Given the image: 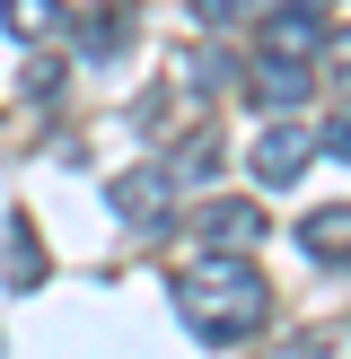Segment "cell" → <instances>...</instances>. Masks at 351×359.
Wrapping results in <instances>:
<instances>
[{
	"label": "cell",
	"mask_w": 351,
	"mask_h": 359,
	"mask_svg": "<svg viewBox=\"0 0 351 359\" xmlns=\"http://www.w3.org/2000/svg\"><path fill=\"white\" fill-rule=\"evenodd\" d=\"M176 316L193 325V342L228 351V342H246V333H263L272 280H263L246 255H211V263H193V272L176 280Z\"/></svg>",
	"instance_id": "1"
},
{
	"label": "cell",
	"mask_w": 351,
	"mask_h": 359,
	"mask_svg": "<svg viewBox=\"0 0 351 359\" xmlns=\"http://www.w3.org/2000/svg\"><path fill=\"white\" fill-rule=\"evenodd\" d=\"M255 44L281 53V62H316V44H325V9H316V0H281V9L255 27Z\"/></svg>",
	"instance_id": "2"
},
{
	"label": "cell",
	"mask_w": 351,
	"mask_h": 359,
	"mask_svg": "<svg viewBox=\"0 0 351 359\" xmlns=\"http://www.w3.org/2000/svg\"><path fill=\"white\" fill-rule=\"evenodd\" d=\"M193 237H202L211 255H255L263 245V210L255 202H202L193 210Z\"/></svg>",
	"instance_id": "3"
},
{
	"label": "cell",
	"mask_w": 351,
	"mask_h": 359,
	"mask_svg": "<svg viewBox=\"0 0 351 359\" xmlns=\"http://www.w3.org/2000/svg\"><path fill=\"white\" fill-rule=\"evenodd\" d=\"M105 210H114V219H158V210H176V167H123L114 184H105Z\"/></svg>",
	"instance_id": "4"
},
{
	"label": "cell",
	"mask_w": 351,
	"mask_h": 359,
	"mask_svg": "<svg viewBox=\"0 0 351 359\" xmlns=\"http://www.w3.org/2000/svg\"><path fill=\"white\" fill-rule=\"evenodd\" d=\"M307 149H316V140L298 132V123H272V132L255 140V175H263V184H298V175H307Z\"/></svg>",
	"instance_id": "5"
},
{
	"label": "cell",
	"mask_w": 351,
	"mask_h": 359,
	"mask_svg": "<svg viewBox=\"0 0 351 359\" xmlns=\"http://www.w3.org/2000/svg\"><path fill=\"white\" fill-rule=\"evenodd\" d=\"M0 280H9V298H35V290H44V245H35L27 219H9V237H0Z\"/></svg>",
	"instance_id": "6"
},
{
	"label": "cell",
	"mask_w": 351,
	"mask_h": 359,
	"mask_svg": "<svg viewBox=\"0 0 351 359\" xmlns=\"http://www.w3.org/2000/svg\"><path fill=\"white\" fill-rule=\"evenodd\" d=\"M316 88V62H281V53H263V70H255V105H272V114H290L298 97Z\"/></svg>",
	"instance_id": "7"
},
{
	"label": "cell",
	"mask_w": 351,
	"mask_h": 359,
	"mask_svg": "<svg viewBox=\"0 0 351 359\" xmlns=\"http://www.w3.org/2000/svg\"><path fill=\"white\" fill-rule=\"evenodd\" d=\"M298 245H307V255H325V263H351V210H343V202L307 210V219H298Z\"/></svg>",
	"instance_id": "8"
},
{
	"label": "cell",
	"mask_w": 351,
	"mask_h": 359,
	"mask_svg": "<svg viewBox=\"0 0 351 359\" xmlns=\"http://www.w3.org/2000/svg\"><path fill=\"white\" fill-rule=\"evenodd\" d=\"M0 18H9L18 44H44V35L62 27V0H0Z\"/></svg>",
	"instance_id": "9"
},
{
	"label": "cell",
	"mask_w": 351,
	"mask_h": 359,
	"mask_svg": "<svg viewBox=\"0 0 351 359\" xmlns=\"http://www.w3.org/2000/svg\"><path fill=\"white\" fill-rule=\"evenodd\" d=\"M123 44H132V18H123V9H97V18L79 27V53H88V62H114Z\"/></svg>",
	"instance_id": "10"
},
{
	"label": "cell",
	"mask_w": 351,
	"mask_h": 359,
	"mask_svg": "<svg viewBox=\"0 0 351 359\" xmlns=\"http://www.w3.org/2000/svg\"><path fill=\"white\" fill-rule=\"evenodd\" d=\"M272 359H351V325H316V333H290Z\"/></svg>",
	"instance_id": "11"
},
{
	"label": "cell",
	"mask_w": 351,
	"mask_h": 359,
	"mask_svg": "<svg viewBox=\"0 0 351 359\" xmlns=\"http://www.w3.org/2000/svg\"><path fill=\"white\" fill-rule=\"evenodd\" d=\"M193 18H202L211 35H228V27H246V18H255V0H193Z\"/></svg>",
	"instance_id": "12"
},
{
	"label": "cell",
	"mask_w": 351,
	"mask_h": 359,
	"mask_svg": "<svg viewBox=\"0 0 351 359\" xmlns=\"http://www.w3.org/2000/svg\"><path fill=\"white\" fill-rule=\"evenodd\" d=\"M316 53H325V79L351 88V27H325V44H316Z\"/></svg>",
	"instance_id": "13"
},
{
	"label": "cell",
	"mask_w": 351,
	"mask_h": 359,
	"mask_svg": "<svg viewBox=\"0 0 351 359\" xmlns=\"http://www.w3.org/2000/svg\"><path fill=\"white\" fill-rule=\"evenodd\" d=\"M53 88H62V62H27V79H18V97H27V105H44Z\"/></svg>",
	"instance_id": "14"
},
{
	"label": "cell",
	"mask_w": 351,
	"mask_h": 359,
	"mask_svg": "<svg viewBox=\"0 0 351 359\" xmlns=\"http://www.w3.org/2000/svg\"><path fill=\"white\" fill-rule=\"evenodd\" d=\"M325 158H351V114H333V123H325Z\"/></svg>",
	"instance_id": "15"
}]
</instances>
